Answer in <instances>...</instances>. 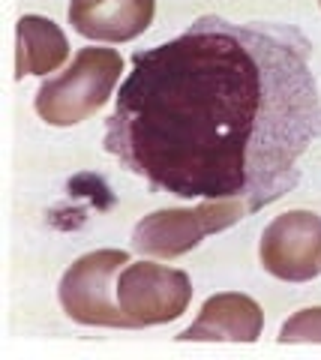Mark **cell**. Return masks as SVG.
<instances>
[{"mask_svg":"<svg viewBox=\"0 0 321 360\" xmlns=\"http://www.w3.org/2000/svg\"><path fill=\"white\" fill-rule=\"evenodd\" d=\"M264 330V312L249 295L219 291L202 303L198 319L177 333L181 342H256Z\"/></svg>","mask_w":321,"mask_h":360,"instance_id":"obj_8","label":"cell"},{"mask_svg":"<svg viewBox=\"0 0 321 360\" xmlns=\"http://www.w3.org/2000/svg\"><path fill=\"white\" fill-rule=\"evenodd\" d=\"M70 58L66 33L42 15H21L15 25V78L48 75Z\"/></svg>","mask_w":321,"mask_h":360,"instance_id":"obj_9","label":"cell"},{"mask_svg":"<svg viewBox=\"0 0 321 360\" xmlns=\"http://www.w3.org/2000/svg\"><path fill=\"white\" fill-rule=\"evenodd\" d=\"M192 279L177 267L157 262H129L117 276V303L129 330L169 324L190 309Z\"/></svg>","mask_w":321,"mask_h":360,"instance_id":"obj_5","label":"cell"},{"mask_svg":"<svg viewBox=\"0 0 321 360\" xmlns=\"http://www.w3.org/2000/svg\"><path fill=\"white\" fill-rule=\"evenodd\" d=\"M258 262L282 283H309L321 276V217L313 210L273 217L261 231Z\"/></svg>","mask_w":321,"mask_h":360,"instance_id":"obj_6","label":"cell"},{"mask_svg":"<svg viewBox=\"0 0 321 360\" xmlns=\"http://www.w3.org/2000/svg\"><path fill=\"white\" fill-rule=\"evenodd\" d=\"M318 4H321V0H318Z\"/></svg>","mask_w":321,"mask_h":360,"instance_id":"obj_11","label":"cell"},{"mask_svg":"<svg viewBox=\"0 0 321 360\" xmlns=\"http://www.w3.org/2000/svg\"><path fill=\"white\" fill-rule=\"evenodd\" d=\"M120 72H124L120 51L87 45L63 72L39 84L33 108L48 127H75V123L93 117L112 99Z\"/></svg>","mask_w":321,"mask_h":360,"instance_id":"obj_2","label":"cell"},{"mask_svg":"<svg viewBox=\"0 0 321 360\" xmlns=\"http://www.w3.org/2000/svg\"><path fill=\"white\" fill-rule=\"evenodd\" d=\"M157 15V0H70L72 30L93 42H129L141 37Z\"/></svg>","mask_w":321,"mask_h":360,"instance_id":"obj_7","label":"cell"},{"mask_svg":"<svg viewBox=\"0 0 321 360\" xmlns=\"http://www.w3.org/2000/svg\"><path fill=\"white\" fill-rule=\"evenodd\" d=\"M249 217L243 201L202 198L195 207H165L141 217L132 229V250L148 258H181L207 234H219Z\"/></svg>","mask_w":321,"mask_h":360,"instance_id":"obj_3","label":"cell"},{"mask_svg":"<svg viewBox=\"0 0 321 360\" xmlns=\"http://www.w3.org/2000/svg\"><path fill=\"white\" fill-rule=\"evenodd\" d=\"M126 264V250H93L75 258L58 283V300L66 319L84 328L129 330L117 303V276Z\"/></svg>","mask_w":321,"mask_h":360,"instance_id":"obj_4","label":"cell"},{"mask_svg":"<svg viewBox=\"0 0 321 360\" xmlns=\"http://www.w3.org/2000/svg\"><path fill=\"white\" fill-rule=\"evenodd\" d=\"M313 42L294 25L202 15L132 70L103 148L153 193L243 201L249 213L301 184L321 139Z\"/></svg>","mask_w":321,"mask_h":360,"instance_id":"obj_1","label":"cell"},{"mask_svg":"<svg viewBox=\"0 0 321 360\" xmlns=\"http://www.w3.org/2000/svg\"><path fill=\"white\" fill-rule=\"evenodd\" d=\"M280 342H321V307L301 309L282 321Z\"/></svg>","mask_w":321,"mask_h":360,"instance_id":"obj_10","label":"cell"}]
</instances>
